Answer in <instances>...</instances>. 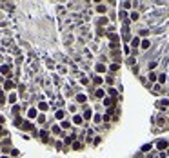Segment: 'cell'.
<instances>
[{"label": "cell", "mask_w": 169, "mask_h": 158, "mask_svg": "<svg viewBox=\"0 0 169 158\" xmlns=\"http://www.w3.org/2000/svg\"><path fill=\"white\" fill-rule=\"evenodd\" d=\"M167 147H169V142L167 140H158L156 142V149L162 153V151H167Z\"/></svg>", "instance_id": "6da1fadb"}, {"label": "cell", "mask_w": 169, "mask_h": 158, "mask_svg": "<svg viewBox=\"0 0 169 158\" xmlns=\"http://www.w3.org/2000/svg\"><path fill=\"white\" fill-rule=\"evenodd\" d=\"M156 107H158V109H162V111H164V109H169V98L158 100V102H156Z\"/></svg>", "instance_id": "7a4b0ae2"}, {"label": "cell", "mask_w": 169, "mask_h": 158, "mask_svg": "<svg viewBox=\"0 0 169 158\" xmlns=\"http://www.w3.org/2000/svg\"><path fill=\"white\" fill-rule=\"evenodd\" d=\"M147 80H149L153 85H155V82L158 84V73H155V71H149V73H147Z\"/></svg>", "instance_id": "3957f363"}, {"label": "cell", "mask_w": 169, "mask_h": 158, "mask_svg": "<svg viewBox=\"0 0 169 158\" xmlns=\"http://www.w3.org/2000/svg\"><path fill=\"white\" fill-rule=\"evenodd\" d=\"M140 47H142V51H147V49L151 47V42L147 38H144L142 42H140Z\"/></svg>", "instance_id": "277c9868"}, {"label": "cell", "mask_w": 169, "mask_h": 158, "mask_svg": "<svg viewBox=\"0 0 169 158\" xmlns=\"http://www.w3.org/2000/svg\"><path fill=\"white\" fill-rule=\"evenodd\" d=\"M138 18H140V13H138V11H131V13H129V20H131V22H136Z\"/></svg>", "instance_id": "5b68a950"}, {"label": "cell", "mask_w": 169, "mask_h": 158, "mask_svg": "<svg viewBox=\"0 0 169 158\" xmlns=\"http://www.w3.org/2000/svg\"><path fill=\"white\" fill-rule=\"evenodd\" d=\"M131 7H133L131 2H122V4H120V9H124V11H129Z\"/></svg>", "instance_id": "8992f818"}, {"label": "cell", "mask_w": 169, "mask_h": 158, "mask_svg": "<svg viewBox=\"0 0 169 158\" xmlns=\"http://www.w3.org/2000/svg\"><path fill=\"white\" fill-rule=\"evenodd\" d=\"M140 42H142L140 37H133V38H131V45H133V47H140Z\"/></svg>", "instance_id": "52a82bcc"}, {"label": "cell", "mask_w": 169, "mask_h": 158, "mask_svg": "<svg viewBox=\"0 0 169 158\" xmlns=\"http://www.w3.org/2000/svg\"><path fill=\"white\" fill-rule=\"evenodd\" d=\"M151 149H153V144H146V145L140 147V153H149Z\"/></svg>", "instance_id": "ba28073f"}, {"label": "cell", "mask_w": 169, "mask_h": 158, "mask_svg": "<svg viewBox=\"0 0 169 158\" xmlns=\"http://www.w3.org/2000/svg\"><path fill=\"white\" fill-rule=\"evenodd\" d=\"M166 82H167V75H166V73H160V75H158V84L162 85V84H166Z\"/></svg>", "instance_id": "9c48e42d"}, {"label": "cell", "mask_w": 169, "mask_h": 158, "mask_svg": "<svg viewBox=\"0 0 169 158\" xmlns=\"http://www.w3.org/2000/svg\"><path fill=\"white\" fill-rule=\"evenodd\" d=\"M95 69H96L98 73H106V71H107V67H106L104 64H96V65H95Z\"/></svg>", "instance_id": "30bf717a"}, {"label": "cell", "mask_w": 169, "mask_h": 158, "mask_svg": "<svg viewBox=\"0 0 169 158\" xmlns=\"http://www.w3.org/2000/svg\"><path fill=\"white\" fill-rule=\"evenodd\" d=\"M95 97H96V98H106V93H104V91H102V89H96V91H95Z\"/></svg>", "instance_id": "8fae6325"}, {"label": "cell", "mask_w": 169, "mask_h": 158, "mask_svg": "<svg viewBox=\"0 0 169 158\" xmlns=\"http://www.w3.org/2000/svg\"><path fill=\"white\" fill-rule=\"evenodd\" d=\"M73 122H75L76 125H80V124H84V118H82L80 115H75V117H73Z\"/></svg>", "instance_id": "7c38bea8"}, {"label": "cell", "mask_w": 169, "mask_h": 158, "mask_svg": "<svg viewBox=\"0 0 169 158\" xmlns=\"http://www.w3.org/2000/svg\"><path fill=\"white\" fill-rule=\"evenodd\" d=\"M113 104H115V102H113L111 97H106V98H104V105H106V107H109V105H113Z\"/></svg>", "instance_id": "4fadbf2b"}, {"label": "cell", "mask_w": 169, "mask_h": 158, "mask_svg": "<svg viewBox=\"0 0 169 158\" xmlns=\"http://www.w3.org/2000/svg\"><path fill=\"white\" fill-rule=\"evenodd\" d=\"M162 91H164V89H162L160 84H155V85H153V93H162Z\"/></svg>", "instance_id": "5bb4252c"}, {"label": "cell", "mask_w": 169, "mask_h": 158, "mask_svg": "<svg viewBox=\"0 0 169 158\" xmlns=\"http://www.w3.org/2000/svg\"><path fill=\"white\" fill-rule=\"evenodd\" d=\"M102 120H104V117H100V115L96 113V115H95V117H93V124H100Z\"/></svg>", "instance_id": "9a60e30c"}, {"label": "cell", "mask_w": 169, "mask_h": 158, "mask_svg": "<svg viewBox=\"0 0 169 158\" xmlns=\"http://www.w3.org/2000/svg\"><path fill=\"white\" fill-rule=\"evenodd\" d=\"M86 100H87V97H86V95H76V102H80V104H84Z\"/></svg>", "instance_id": "2e32d148"}, {"label": "cell", "mask_w": 169, "mask_h": 158, "mask_svg": "<svg viewBox=\"0 0 169 158\" xmlns=\"http://www.w3.org/2000/svg\"><path fill=\"white\" fill-rule=\"evenodd\" d=\"M135 62H136L135 57H127V60H126V64H127V65H135Z\"/></svg>", "instance_id": "e0dca14e"}, {"label": "cell", "mask_w": 169, "mask_h": 158, "mask_svg": "<svg viewBox=\"0 0 169 158\" xmlns=\"http://www.w3.org/2000/svg\"><path fill=\"white\" fill-rule=\"evenodd\" d=\"M118 69H120V64H116V62L109 65V71H118Z\"/></svg>", "instance_id": "ac0fdd59"}, {"label": "cell", "mask_w": 169, "mask_h": 158, "mask_svg": "<svg viewBox=\"0 0 169 158\" xmlns=\"http://www.w3.org/2000/svg\"><path fill=\"white\" fill-rule=\"evenodd\" d=\"M96 11H100V13H106V11H107V7H106L104 4H100V6H96Z\"/></svg>", "instance_id": "d6986e66"}, {"label": "cell", "mask_w": 169, "mask_h": 158, "mask_svg": "<svg viewBox=\"0 0 169 158\" xmlns=\"http://www.w3.org/2000/svg\"><path fill=\"white\" fill-rule=\"evenodd\" d=\"M122 53H124V55H129V53H131V47H129V45L126 44V45L122 47Z\"/></svg>", "instance_id": "ffe728a7"}, {"label": "cell", "mask_w": 169, "mask_h": 158, "mask_svg": "<svg viewBox=\"0 0 169 158\" xmlns=\"http://www.w3.org/2000/svg\"><path fill=\"white\" fill-rule=\"evenodd\" d=\"M107 97H116V91H115V87H109V89H107Z\"/></svg>", "instance_id": "44dd1931"}, {"label": "cell", "mask_w": 169, "mask_h": 158, "mask_svg": "<svg viewBox=\"0 0 169 158\" xmlns=\"http://www.w3.org/2000/svg\"><path fill=\"white\" fill-rule=\"evenodd\" d=\"M156 65H158V62H156V60H155V62H149V71L156 69Z\"/></svg>", "instance_id": "7402d4cb"}, {"label": "cell", "mask_w": 169, "mask_h": 158, "mask_svg": "<svg viewBox=\"0 0 169 158\" xmlns=\"http://www.w3.org/2000/svg\"><path fill=\"white\" fill-rule=\"evenodd\" d=\"M93 80H95V84H102V82H104L102 77H93Z\"/></svg>", "instance_id": "603a6c76"}, {"label": "cell", "mask_w": 169, "mask_h": 158, "mask_svg": "<svg viewBox=\"0 0 169 158\" xmlns=\"http://www.w3.org/2000/svg\"><path fill=\"white\" fill-rule=\"evenodd\" d=\"M73 149H82V144H80V142H75V144H73Z\"/></svg>", "instance_id": "cb8c5ba5"}, {"label": "cell", "mask_w": 169, "mask_h": 158, "mask_svg": "<svg viewBox=\"0 0 169 158\" xmlns=\"http://www.w3.org/2000/svg\"><path fill=\"white\" fill-rule=\"evenodd\" d=\"M89 117H91V111H89V109H87V111H86V113H84V120H87V118H89Z\"/></svg>", "instance_id": "d4e9b609"}, {"label": "cell", "mask_w": 169, "mask_h": 158, "mask_svg": "<svg viewBox=\"0 0 169 158\" xmlns=\"http://www.w3.org/2000/svg\"><path fill=\"white\" fill-rule=\"evenodd\" d=\"M106 82H107V84H111V85H113V82H115V78H113V77H106Z\"/></svg>", "instance_id": "484cf974"}, {"label": "cell", "mask_w": 169, "mask_h": 158, "mask_svg": "<svg viewBox=\"0 0 169 158\" xmlns=\"http://www.w3.org/2000/svg\"><path fill=\"white\" fill-rule=\"evenodd\" d=\"M29 117H31V118H35V117H37V111H35V109H31V111H29Z\"/></svg>", "instance_id": "4316f807"}, {"label": "cell", "mask_w": 169, "mask_h": 158, "mask_svg": "<svg viewBox=\"0 0 169 158\" xmlns=\"http://www.w3.org/2000/svg\"><path fill=\"white\" fill-rule=\"evenodd\" d=\"M167 156H169V149H167Z\"/></svg>", "instance_id": "83f0119b"}, {"label": "cell", "mask_w": 169, "mask_h": 158, "mask_svg": "<svg viewBox=\"0 0 169 158\" xmlns=\"http://www.w3.org/2000/svg\"><path fill=\"white\" fill-rule=\"evenodd\" d=\"M167 82H169V75H167Z\"/></svg>", "instance_id": "f1b7e54d"}, {"label": "cell", "mask_w": 169, "mask_h": 158, "mask_svg": "<svg viewBox=\"0 0 169 158\" xmlns=\"http://www.w3.org/2000/svg\"><path fill=\"white\" fill-rule=\"evenodd\" d=\"M2 158H7V156H2Z\"/></svg>", "instance_id": "f546056e"}, {"label": "cell", "mask_w": 169, "mask_h": 158, "mask_svg": "<svg viewBox=\"0 0 169 158\" xmlns=\"http://www.w3.org/2000/svg\"><path fill=\"white\" fill-rule=\"evenodd\" d=\"M167 98H169V95H167Z\"/></svg>", "instance_id": "4dcf8cb0"}]
</instances>
